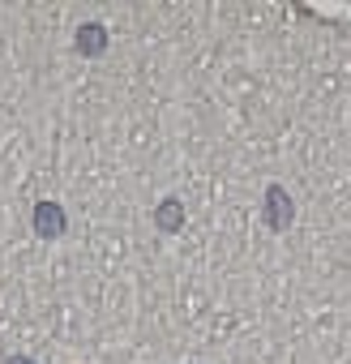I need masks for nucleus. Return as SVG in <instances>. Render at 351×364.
Masks as SVG:
<instances>
[{
  "label": "nucleus",
  "mask_w": 351,
  "mask_h": 364,
  "mask_svg": "<svg viewBox=\"0 0 351 364\" xmlns=\"http://www.w3.org/2000/svg\"><path fill=\"white\" fill-rule=\"evenodd\" d=\"M35 232H39L43 240H56V236H65V210H60L56 202H43V206L35 210Z\"/></svg>",
  "instance_id": "nucleus-1"
},
{
  "label": "nucleus",
  "mask_w": 351,
  "mask_h": 364,
  "mask_svg": "<svg viewBox=\"0 0 351 364\" xmlns=\"http://www.w3.org/2000/svg\"><path fill=\"white\" fill-rule=\"evenodd\" d=\"M266 219H270V228H287L291 223V198L279 185H270V193H266Z\"/></svg>",
  "instance_id": "nucleus-2"
},
{
  "label": "nucleus",
  "mask_w": 351,
  "mask_h": 364,
  "mask_svg": "<svg viewBox=\"0 0 351 364\" xmlns=\"http://www.w3.org/2000/svg\"><path fill=\"white\" fill-rule=\"evenodd\" d=\"M103 48H107V31H103V26L90 22V26L77 31V52H82V56H99Z\"/></svg>",
  "instance_id": "nucleus-3"
},
{
  "label": "nucleus",
  "mask_w": 351,
  "mask_h": 364,
  "mask_svg": "<svg viewBox=\"0 0 351 364\" xmlns=\"http://www.w3.org/2000/svg\"><path fill=\"white\" fill-rule=\"evenodd\" d=\"M154 219H158V228H163V232H176V228L185 223V210H180V202H163Z\"/></svg>",
  "instance_id": "nucleus-4"
},
{
  "label": "nucleus",
  "mask_w": 351,
  "mask_h": 364,
  "mask_svg": "<svg viewBox=\"0 0 351 364\" xmlns=\"http://www.w3.org/2000/svg\"><path fill=\"white\" fill-rule=\"evenodd\" d=\"M9 364H35V360H26V355H14V360H9Z\"/></svg>",
  "instance_id": "nucleus-5"
}]
</instances>
